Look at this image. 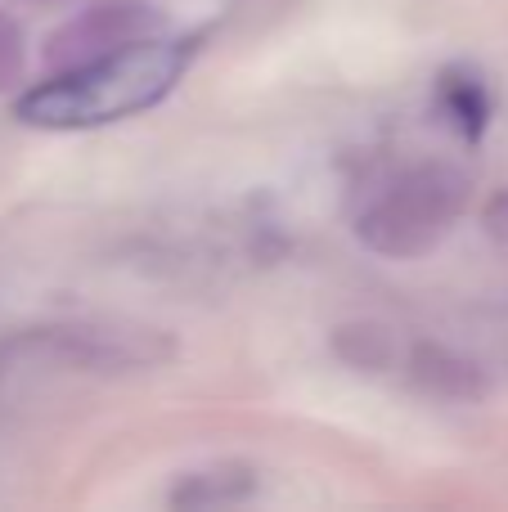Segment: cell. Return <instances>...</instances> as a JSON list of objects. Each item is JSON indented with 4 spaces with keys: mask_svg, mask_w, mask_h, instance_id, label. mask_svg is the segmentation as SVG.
<instances>
[{
    "mask_svg": "<svg viewBox=\"0 0 508 512\" xmlns=\"http://www.w3.org/2000/svg\"><path fill=\"white\" fill-rule=\"evenodd\" d=\"M27 81V32L14 14L0 9V95L18 90Z\"/></svg>",
    "mask_w": 508,
    "mask_h": 512,
    "instance_id": "cell-9",
    "label": "cell"
},
{
    "mask_svg": "<svg viewBox=\"0 0 508 512\" xmlns=\"http://www.w3.org/2000/svg\"><path fill=\"white\" fill-rule=\"evenodd\" d=\"M171 337L158 328L135 324H50L18 333L9 342V355H27L59 369H86V373H126V369H153L171 360Z\"/></svg>",
    "mask_w": 508,
    "mask_h": 512,
    "instance_id": "cell-3",
    "label": "cell"
},
{
    "mask_svg": "<svg viewBox=\"0 0 508 512\" xmlns=\"http://www.w3.org/2000/svg\"><path fill=\"white\" fill-rule=\"evenodd\" d=\"M140 36H153V9L144 0H90L86 9H77L50 36L45 59L54 68H68V63L95 59V54L113 50V45L140 41Z\"/></svg>",
    "mask_w": 508,
    "mask_h": 512,
    "instance_id": "cell-4",
    "label": "cell"
},
{
    "mask_svg": "<svg viewBox=\"0 0 508 512\" xmlns=\"http://www.w3.org/2000/svg\"><path fill=\"white\" fill-rule=\"evenodd\" d=\"M198 41L189 36H140L95 59L54 68L41 86L14 99V117L36 131H95L158 108L185 81Z\"/></svg>",
    "mask_w": 508,
    "mask_h": 512,
    "instance_id": "cell-1",
    "label": "cell"
},
{
    "mask_svg": "<svg viewBox=\"0 0 508 512\" xmlns=\"http://www.w3.org/2000/svg\"><path fill=\"white\" fill-rule=\"evenodd\" d=\"M473 180L450 162H419L387 180L356 216V239L387 261H419L437 252L464 221Z\"/></svg>",
    "mask_w": 508,
    "mask_h": 512,
    "instance_id": "cell-2",
    "label": "cell"
},
{
    "mask_svg": "<svg viewBox=\"0 0 508 512\" xmlns=\"http://www.w3.org/2000/svg\"><path fill=\"white\" fill-rule=\"evenodd\" d=\"M401 364H405V373H410L414 387L432 400L468 405V400H482L486 387H491L486 373H482V364L468 360V355H459V351H450V346H441V342H414Z\"/></svg>",
    "mask_w": 508,
    "mask_h": 512,
    "instance_id": "cell-5",
    "label": "cell"
},
{
    "mask_svg": "<svg viewBox=\"0 0 508 512\" xmlns=\"http://www.w3.org/2000/svg\"><path fill=\"white\" fill-rule=\"evenodd\" d=\"M257 495V472L243 463H216L203 472H185L171 486V508H225V504H243Z\"/></svg>",
    "mask_w": 508,
    "mask_h": 512,
    "instance_id": "cell-8",
    "label": "cell"
},
{
    "mask_svg": "<svg viewBox=\"0 0 508 512\" xmlns=\"http://www.w3.org/2000/svg\"><path fill=\"white\" fill-rule=\"evenodd\" d=\"M437 108L450 126H455L464 140H482L486 126H491L495 113V99L486 90V81L477 77L473 68H446L437 77Z\"/></svg>",
    "mask_w": 508,
    "mask_h": 512,
    "instance_id": "cell-6",
    "label": "cell"
},
{
    "mask_svg": "<svg viewBox=\"0 0 508 512\" xmlns=\"http://www.w3.org/2000/svg\"><path fill=\"white\" fill-rule=\"evenodd\" d=\"M333 355L356 373H387L401 369L405 346L396 328L378 324V319H351V324L333 328Z\"/></svg>",
    "mask_w": 508,
    "mask_h": 512,
    "instance_id": "cell-7",
    "label": "cell"
},
{
    "mask_svg": "<svg viewBox=\"0 0 508 512\" xmlns=\"http://www.w3.org/2000/svg\"><path fill=\"white\" fill-rule=\"evenodd\" d=\"M482 221H486V230H491L495 239L508 243V189H504V194H495L491 203H486V216H482Z\"/></svg>",
    "mask_w": 508,
    "mask_h": 512,
    "instance_id": "cell-10",
    "label": "cell"
}]
</instances>
